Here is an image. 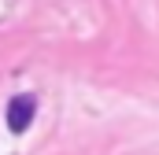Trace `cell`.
I'll return each mask as SVG.
<instances>
[{"mask_svg":"<svg viewBox=\"0 0 159 155\" xmlns=\"http://www.w3.org/2000/svg\"><path fill=\"white\" fill-rule=\"evenodd\" d=\"M34 115H37V100H34L30 92L11 96V104H7V129H11V133H26L30 122H34Z\"/></svg>","mask_w":159,"mask_h":155,"instance_id":"1","label":"cell"}]
</instances>
